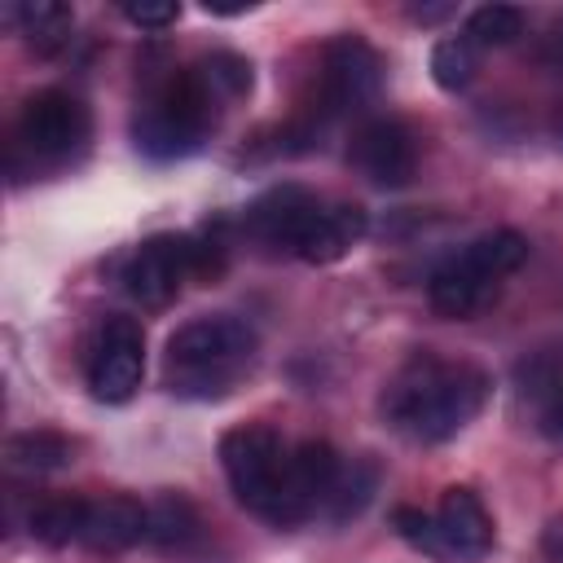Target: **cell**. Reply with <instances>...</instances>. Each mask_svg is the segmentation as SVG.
<instances>
[{"label": "cell", "instance_id": "30bf717a", "mask_svg": "<svg viewBox=\"0 0 563 563\" xmlns=\"http://www.w3.org/2000/svg\"><path fill=\"white\" fill-rule=\"evenodd\" d=\"M347 163L369 180V185H383V189H396V185H409L413 167H418V141L413 132L391 119V114H378V119H365L352 141H347Z\"/></svg>", "mask_w": 563, "mask_h": 563}, {"label": "cell", "instance_id": "d4e9b609", "mask_svg": "<svg viewBox=\"0 0 563 563\" xmlns=\"http://www.w3.org/2000/svg\"><path fill=\"white\" fill-rule=\"evenodd\" d=\"M123 18L145 31H163L180 18V4L176 0H123Z\"/></svg>", "mask_w": 563, "mask_h": 563}, {"label": "cell", "instance_id": "4fadbf2b", "mask_svg": "<svg viewBox=\"0 0 563 563\" xmlns=\"http://www.w3.org/2000/svg\"><path fill=\"white\" fill-rule=\"evenodd\" d=\"M435 523H440L449 563H475L493 550V519H488L479 493H471V488H444V497L435 506Z\"/></svg>", "mask_w": 563, "mask_h": 563}, {"label": "cell", "instance_id": "603a6c76", "mask_svg": "<svg viewBox=\"0 0 563 563\" xmlns=\"http://www.w3.org/2000/svg\"><path fill=\"white\" fill-rule=\"evenodd\" d=\"M475 70H479V62H475V44H471L466 35L440 40V44L431 48V75H435L440 88L457 92V88H466V84L475 79Z\"/></svg>", "mask_w": 563, "mask_h": 563}, {"label": "cell", "instance_id": "277c9868", "mask_svg": "<svg viewBox=\"0 0 563 563\" xmlns=\"http://www.w3.org/2000/svg\"><path fill=\"white\" fill-rule=\"evenodd\" d=\"M211 123H216V97L194 66V70L163 79L145 97V106L136 110L132 136L150 158H185L202 145Z\"/></svg>", "mask_w": 563, "mask_h": 563}, {"label": "cell", "instance_id": "f1b7e54d", "mask_svg": "<svg viewBox=\"0 0 563 563\" xmlns=\"http://www.w3.org/2000/svg\"><path fill=\"white\" fill-rule=\"evenodd\" d=\"M550 128H554V141H559V145H563V110H559V114H554V123H550Z\"/></svg>", "mask_w": 563, "mask_h": 563}, {"label": "cell", "instance_id": "ac0fdd59", "mask_svg": "<svg viewBox=\"0 0 563 563\" xmlns=\"http://www.w3.org/2000/svg\"><path fill=\"white\" fill-rule=\"evenodd\" d=\"M202 532V519L194 510L189 497L180 493H163L150 501V523H145V541L158 550H189Z\"/></svg>", "mask_w": 563, "mask_h": 563}, {"label": "cell", "instance_id": "f546056e", "mask_svg": "<svg viewBox=\"0 0 563 563\" xmlns=\"http://www.w3.org/2000/svg\"><path fill=\"white\" fill-rule=\"evenodd\" d=\"M550 40H554V44H559V57H563V22H559V31H554V35H550Z\"/></svg>", "mask_w": 563, "mask_h": 563}, {"label": "cell", "instance_id": "8992f818", "mask_svg": "<svg viewBox=\"0 0 563 563\" xmlns=\"http://www.w3.org/2000/svg\"><path fill=\"white\" fill-rule=\"evenodd\" d=\"M88 141V106L66 88H40L22 101L18 145L35 163H62Z\"/></svg>", "mask_w": 563, "mask_h": 563}, {"label": "cell", "instance_id": "5bb4252c", "mask_svg": "<svg viewBox=\"0 0 563 563\" xmlns=\"http://www.w3.org/2000/svg\"><path fill=\"white\" fill-rule=\"evenodd\" d=\"M145 523H150V506H141L136 497H101L88 501V523H84V545L97 554H119L132 550L136 541H145Z\"/></svg>", "mask_w": 563, "mask_h": 563}, {"label": "cell", "instance_id": "e0dca14e", "mask_svg": "<svg viewBox=\"0 0 563 563\" xmlns=\"http://www.w3.org/2000/svg\"><path fill=\"white\" fill-rule=\"evenodd\" d=\"M374 493H378V462L374 457H352V462L339 466L321 510H325L330 523H347L374 501Z\"/></svg>", "mask_w": 563, "mask_h": 563}, {"label": "cell", "instance_id": "5b68a950", "mask_svg": "<svg viewBox=\"0 0 563 563\" xmlns=\"http://www.w3.org/2000/svg\"><path fill=\"white\" fill-rule=\"evenodd\" d=\"M220 466L229 475V488L233 497L268 519L273 501H277V484H282V466H286V453H282V440L273 427L264 422H242L233 431L220 435Z\"/></svg>", "mask_w": 563, "mask_h": 563}, {"label": "cell", "instance_id": "ffe728a7", "mask_svg": "<svg viewBox=\"0 0 563 563\" xmlns=\"http://www.w3.org/2000/svg\"><path fill=\"white\" fill-rule=\"evenodd\" d=\"M9 18L22 26V35L35 44V53L62 48L70 40V26H75L70 4H62V0H26V4H13Z\"/></svg>", "mask_w": 563, "mask_h": 563}, {"label": "cell", "instance_id": "9a60e30c", "mask_svg": "<svg viewBox=\"0 0 563 563\" xmlns=\"http://www.w3.org/2000/svg\"><path fill=\"white\" fill-rule=\"evenodd\" d=\"M365 224L369 220H365V211L356 202H321V211L308 224V233H303L295 255L308 260V264H334L365 238Z\"/></svg>", "mask_w": 563, "mask_h": 563}, {"label": "cell", "instance_id": "7402d4cb", "mask_svg": "<svg viewBox=\"0 0 563 563\" xmlns=\"http://www.w3.org/2000/svg\"><path fill=\"white\" fill-rule=\"evenodd\" d=\"M198 75L202 84L211 88L216 101H233L242 92H251V62L242 53H229V48H216L198 62Z\"/></svg>", "mask_w": 563, "mask_h": 563}, {"label": "cell", "instance_id": "7c38bea8", "mask_svg": "<svg viewBox=\"0 0 563 563\" xmlns=\"http://www.w3.org/2000/svg\"><path fill=\"white\" fill-rule=\"evenodd\" d=\"M317 211H321V198H317L312 189H303V185H273L268 194H260V198L246 207L242 229H246L255 242L295 255L299 242H303V233H308V224L317 220Z\"/></svg>", "mask_w": 563, "mask_h": 563}, {"label": "cell", "instance_id": "9c48e42d", "mask_svg": "<svg viewBox=\"0 0 563 563\" xmlns=\"http://www.w3.org/2000/svg\"><path fill=\"white\" fill-rule=\"evenodd\" d=\"M339 453L325 444V440H303L286 453V466H282V484H277V501L268 510V523L277 528H295L303 523L308 515H317L330 497V484L339 475Z\"/></svg>", "mask_w": 563, "mask_h": 563}, {"label": "cell", "instance_id": "8fae6325", "mask_svg": "<svg viewBox=\"0 0 563 563\" xmlns=\"http://www.w3.org/2000/svg\"><path fill=\"white\" fill-rule=\"evenodd\" d=\"M180 282H189V233L145 238L123 268V290L141 308H167L176 299Z\"/></svg>", "mask_w": 563, "mask_h": 563}, {"label": "cell", "instance_id": "cb8c5ba5", "mask_svg": "<svg viewBox=\"0 0 563 563\" xmlns=\"http://www.w3.org/2000/svg\"><path fill=\"white\" fill-rule=\"evenodd\" d=\"M391 523H396V532H400L413 550H422V554L449 563V550H444V537H440L435 515H427V510H418V506H396V510H391Z\"/></svg>", "mask_w": 563, "mask_h": 563}, {"label": "cell", "instance_id": "d6986e66", "mask_svg": "<svg viewBox=\"0 0 563 563\" xmlns=\"http://www.w3.org/2000/svg\"><path fill=\"white\" fill-rule=\"evenodd\" d=\"M84 523H88V501L75 497V493L44 497V501L31 510V537H35L40 545H70V541H84Z\"/></svg>", "mask_w": 563, "mask_h": 563}, {"label": "cell", "instance_id": "3957f363", "mask_svg": "<svg viewBox=\"0 0 563 563\" xmlns=\"http://www.w3.org/2000/svg\"><path fill=\"white\" fill-rule=\"evenodd\" d=\"M523 260H528V238L515 229H493V233L466 242L453 260H444L431 273V282H427L431 308L449 321L475 317L497 295L501 277H510Z\"/></svg>", "mask_w": 563, "mask_h": 563}, {"label": "cell", "instance_id": "52a82bcc", "mask_svg": "<svg viewBox=\"0 0 563 563\" xmlns=\"http://www.w3.org/2000/svg\"><path fill=\"white\" fill-rule=\"evenodd\" d=\"M383 88V57L369 40L361 35H339L325 44L321 53V123L347 114V110H361L378 97Z\"/></svg>", "mask_w": 563, "mask_h": 563}, {"label": "cell", "instance_id": "44dd1931", "mask_svg": "<svg viewBox=\"0 0 563 563\" xmlns=\"http://www.w3.org/2000/svg\"><path fill=\"white\" fill-rule=\"evenodd\" d=\"M523 35V9L515 4H479L466 22V40L475 48H501Z\"/></svg>", "mask_w": 563, "mask_h": 563}, {"label": "cell", "instance_id": "4316f807", "mask_svg": "<svg viewBox=\"0 0 563 563\" xmlns=\"http://www.w3.org/2000/svg\"><path fill=\"white\" fill-rule=\"evenodd\" d=\"M449 13H453V4H413V9H409L413 22H444Z\"/></svg>", "mask_w": 563, "mask_h": 563}, {"label": "cell", "instance_id": "83f0119b", "mask_svg": "<svg viewBox=\"0 0 563 563\" xmlns=\"http://www.w3.org/2000/svg\"><path fill=\"white\" fill-rule=\"evenodd\" d=\"M202 9H207V13H229V18H233V13H246V9H255V4H220V0H207Z\"/></svg>", "mask_w": 563, "mask_h": 563}, {"label": "cell", "instance_id": "6da1fadb", "mask_svg": "<svg viewBox=\"0 0 563 563\" xmlns=\"http://www.w3.org/2000/svg\"><path fill=\"white\" fill-rule=\"evenodd\" d=\"M488 400V374L466 361H440L418 352L383 391V418L413 444H440L457 435Z\"/></svg>", "mask_w": 563, "mask_h": 563}, {"label": "cell", "instance_id": "2e32d148", "mask_svg": "<svg viewBox=\"0 0 563 563\" xmlns=\"http://www.w3.org/2000/svg\"><path fill=\"white\" fill-rule=\"evenodd\" d=\"M75 462V444L62 431H18L4 440V466L13 475H53Z\"/></svg>", "mask_w": 563, "mask_h": 563}, {"label": "cell", "instance_id": "7a4b0ae2", "mask_svg": "<svg viewBox=\"0 0 563 563\" xmlns=\"http://www.w3.org/2000/svg\"><path fill=\"white\" fill-rule=\"evenodd\" d=\"M255 361V330L242 317L216 312L185 321L163 352V374L176 396L216 400L224 396Z\"/></svg>", "mask_w": 563, "mask_h": 563}, {"label": "cell", "instance_id": "ba28073f", "mask_svg": "<svg viewBox=\"0 0 563 563\" xmlns=\"http://www.w3.org/2000/svg\"><path fill=\"white\" fill-rule=\"evenodd\" d=\"M145 374V330L136 317L110 312L88 347V387L97 400L119 405L141 387Z\"/></svg>", "mask_w": 563, "mask_h": 563}, {"label": "cell", "instance_id": "484cf974", "mask_svg": "<svg viewBox=\"0 0 563 563\" xmlns=\"http://www.w3.org/2000/svg\"><path fill=\"white\" fill-rule=\"evenodd\" d=\"M541 431H545L550 440H559V444H563V391L545 405V413H541Z\"/></svg>", "mask_w": 563, "mask_h": 563}]
</instances>
